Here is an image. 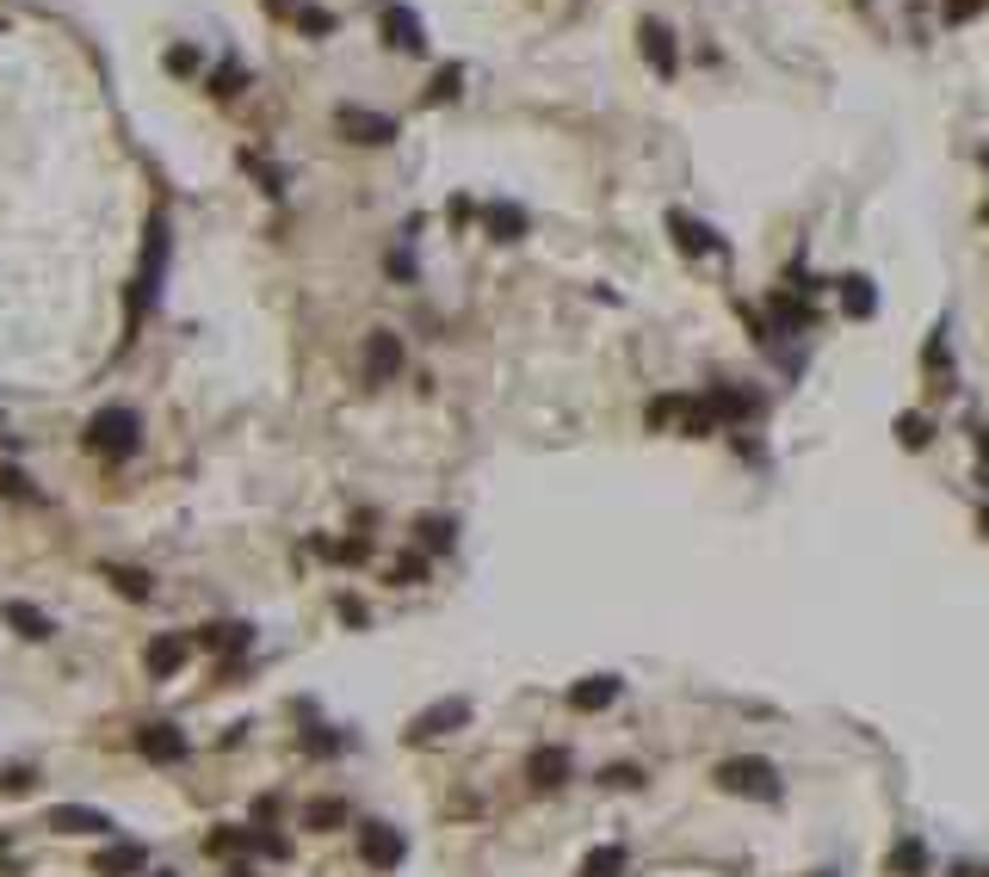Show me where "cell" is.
<instances>
[{"mask_svg": "<svg viewBox=\"0 0 989 877\" xmlns=\"http://www.w3.org/2000/svg\"><path fill=\"white\" fill-rule=\"evenodd\" d=\"M137 445H142L137 408H99L94 421H87V452H94V457H111V464H125Z\"/></svg>", "mask_w": 989, "mask_h": 877, "instance_id": "6da1fadb", "label": "cell"}, {"mask_svg": "<svg viewBox=\"0 0 989 877\" xmlns=\"http://www.w3.org/2000/svg\"><path fill=\"white\" fill-rule=\"evenodd\" d=\"M718 784L730 798H761V803H780V767L773 760H754V754H737V760H723L718 767Z\"/></svg>", "mask_w": 989, "mask_h": 877, "instance_id": "7a4b0ae2", "label": "cell"}, {"mask_svg": "<svg viewBox=\"0 0 989 877\" xmlns=\"http://www.w3.org/2000/svg\"><path fill=\"white\" fill-rule=\"evenodd\" d=\"M359 859L372 865V871H396V865L409 859V841H402V829H390V822H365L359 829Z\"/></svg>", "mask_w": 989, "mask_h": 877, "instance_id": "3957f363", "label": "cell"}, {"mask_svg": "<svg viewBox=\"0 0 989 877\" xmlns=\"http://www.w3.org/2000/svg\"><path fill=\"white\" fill-rule=\"evenodd\" d=\"M137 754H142V760H155V767H180V760L192 754V741H186L180 723H142V729H137Z\"/></svg>", "mask_w": 989, "mask_h": 877, "instance_id": "277c9868", "label": "cell"}, {"mask_svg": "<svg viewBox=\"0 0 989 877\" xmlns=\"http://www.w3.org/2000/svg\"><path fill=\"white\" fill-rule=\"evenodd\" d=\"M402 371V340L390 328H372L365 334V383H396Z\"/></svg>", "mask_w": 989, "mask_h": 877, "instance_id": "5b68a950", "label": "cell"}, {"mask_svg": "<svg viewBox=\"0 0 989 877\" xmlns=\"http://www.w3.org/2000/svg\"><path fill=\"white\" fill-rule=\"evenodd\" d=\"M471 723V705L464 699H440V705H427L421 717L409 723V741H433V736H452V729H464Z\"/></svg>", "mask_w": 989, "mask_h": 877, "instance_id": "8992f818", "label": "cell"}, {"mask_svg": "<svg viewBox=\"0 0 989 877\" xmlns=\"http://www.w3.org/2000/svg\"><path fill=\"white\" fill-rule=\"evenodd\" d=\"M44 829H56V834H111V815L87 810V803H50Z\"/></svg>", "mask_w": 989, "mask_h": 877, "instance_id": "52a82bcc", "label": "cell"}, {"mask_svg": "<svg viewBox=\"0 0 989 877\" xmlns=\"http://www.w3.org/2000/svg\"><path fill=\"white\" fill-rule=\"evenodd\" d=\"M334 124H341V137H353V142H390L396 137V118L365 111V106H341L334 111Z\"/></svg>", "mask_w": 989, "mask_h": 877, "instance_id": "ba28073f", "label": "cell"}, {"mask_svg": "<svg viewBox=\"0 0 989 877\" xmlns=\"http://www.w3.org/2000/svg\"><path fill=\"white\" fill-rule=\"evenodd\" d=\"M186 656H192V637H155L142 649V668H149V680H173L186 668Z\"/></svg>", "mask_w": 989, "mask_h": 877, "instance_id": "9c48e42d", "label": "cell"}, {"mask_svg": "<svg viewBox=\"0 0 989 877\" xmlns=\"http://www.w3.org/2000/svg\"><path fill=\"white\" fill-rule=\"evenodd\" d=\"M384 44H390V50H402V56H421V50H427L421 19H415L409 7H384Z\"/></svg>", "mask_w": 989, "mask_h": 877, "instance_id": "30bf717a", "label": "cell"}, {"mask_svg": "<svg viewBox=\"0 0 989 877\" xmlns=\"http://www.w3.org/2000/svg\"><path fill=\"white\" fill-rule=\"evenodd\" d=\"M668 229H675V248L680 253H723V241L711 236V223H699V217H687V210H668Z\"/></svg>", "mask_w": 989, "mask_h": 877, "instance_id": "8fae6325", "label": "cell"}, {"mask_svg": "<svg viewBox=\"0 0 989 877\" xmlns=\"http://www.w3.org/2000/svg\"><path fill=\"white\" fill-rule=\"evenodd\" d=\"M619 692H625V680H619V674H588V680L569 686V711H606Z\"/></svg>", "mask_w": 989, "mask_h": 877, "instance_id": "7c38bea8", "label": "cell"}, {"mask_svg": "<svg viewBox=\"0 0 989 877\" xmlns=\"http://www.w3.org/2000/svg\"><path fill=\"white\" fill-rule=\"evenodd\" d=\"M754 408H761V402H754L749 390H737V383H711V390H706V414H711L718 426H723V421H749Z\"/></svg>", "mask_w": 989, "mask_h": 877, "instance_id": "4fadbf2b", "label": "cell"}, {"mask_svg": "<svg viewBox=\"0 0 989 877\" xmlns=\"http://www.w3.org/2000/svg\"><path fill=\"white\" fill-rule=\"evenodd\" d=\"M137 871H149V846L137 841H118L94 859V877H137Z\"/></svg>", "mask_w": 989, "mask_h": 877, "instance_id": "5bb4252c", "label": "cell"}, {"mask_svg": "<svg viewBox=\"0 0 989 877\" xmlns=\"http://www.w3.org/2000/svg\"><path fill=\"white\" fill-rule=\"evenodd\" d=\"M637 37H644V56H649V63H656L662 75H675V68H680V56H675V32H668L662 19H644V25H637Z\"/></svg>", "mask_w": 989, "mask_h": 877, "instance_id": "9a60e30c", "label": "cell"}, {"mask_svg": "<svg viewBox=\"0 0 989 877\" xmlns=\"http://www.w3.org/2000/svg\"><path fill=\"white\" fill-rule=\"evenodd\" d=\"M192 649H217V656H241V649H254V630L248 625H205L198 637H192Z\"/></svg>", "mask_w": 989, "mask_h": 877, "instance_id": "2e32d148", "label": "cell"}, {"mask_svg": "<svg viewBox=\"0 0 989 877\" xmlns=\"http://www.w3.org/2000/svg\"><path fill=\"white\" fill-rule=\"evenodd\" d=\"M526 779H533L538 791L563 784V779H569V754H563V748H533V754H526Z\"/></svg>", "mask_w": 989, "mask_h": 877, "instance_id": "e0dca14e", "label": "cell"}, {"mask_svg": "<svg viewBox=\"0 0 989 877\" xmlns=\"http://www.w3.org/2000/svg\"><path fill=\"white\" fill-rule=\"evenodd\" d=\"M7 625L19 630L25 642H44V637H56V625H50L37 606H25V599H7Z\"/></svg>", "mask_w": 989, "mask_h": 877, "instance_id": "ac0fdd59", "label": "cell"}, {"mask_svg": "<svg viewBox=\"0 0 989 877\" xmlns=\"http://www.w3.org/2000/svg\"><path fill=\"white\" fill-rule=\"evenodd\" d=\"M99 575H106V581H111V587H118V594H125V599H149V594H155V575H149V569L106 563V569H99Z\"/></svg>", "mask_w": 989, "mask_h": 877, "instance_id": "d6986e66", "label": "cell"}, {"mask_svg": "<svg viewBox=\"0 0 989 877\" xmlns=\"http://www.w3.org/2000/svg\"><path fill=\"white\" fill-rule=\"evenodd\" d=\"M415 532H421L427 550H452V544H458V519H445V513H421V519H415Z\"/></svg>", "mask_w": 989, "mask_h": 877, "instance_id": "ffe728a7", "label": "cell"}, {"mask_svg": "<svg viewBox=\"0 0 989 877\" xmlns=\"http://www.w3.org/2000/svg\"><path fill=\"white\" fill-rule=\"evenodd\" d=\"M341 822H346V803H341V798H315V803H303V829L329 834V829H341Z\"/></svg>", "mask_w": 989, "mask_h": 877, "instance_id": "44dd1931", "label": "cell"}, {"mask_svg": "<svg viewBox=\"0 0 989 877\" xmlns=\"http://www.w3.org/2000/svg\"><path fill=\"white\" fill-rule=\"evenodd\" d=\"M488 236H495V241H519V236H526V210H519V204H495V210H488Z\"/></svg>", "mask_w": 989, "mask_h": 877, "instance_id": "7402d4cb", "label": "cell"}, {"mask_svg": "<svg viewBox=\"0 0 989 877\" xmlns=\"http://www.w3.org/2000/svg\"><path fill=\"white\" fill-rule=\"evenodd\" d=\"M927 871V846L922 841H896L891 846V877H922Z\"/></svg>", "mask_w": 989, "mask_h": 877, "instance_id": "603a6c76", "label": "cell"}, {"mask_svg": "<svg viewBox=\"0 0 989 877\" xmlns=\"http://www.w3.org/2000/svg\"><path fill=\"white\" fill-rule=\"evenodd\" d=\"M581 877H625V846H594L581 859Z\"/></svg>", "mask_w": 989, "mask_h": 877, "instance_id": "cb8c5ba5", "label": "cell"}, {"mask_svg": "<svg viewBox=\"0 0 989 877\" xmlns=\"http://www.w3.org/2000/svg\"><path fill=\"white\" fill-rule=\"evenodd\" d=\"M841 303H848V315H872L879 291H872V279H841Z\"/></svg>", "mask_w": 989, "mask_h": 877, "instance_id": "d4e9b609", "label": "cell"}, {"mask_svg": "<svg viewBox=\"0 0 989 877\" xmlns=\"http://www.w3.org/2000/svg\"><path fill=\"white\" fill-rule=\"evenodd\" d=\"M687 414H692L687 396H656V402H649V426H668V421L687 426Z\"/></svg>", "mask_w": 989, "mask_h": 877, "instance_id": "484cf974", "label": "cell"}, {"mask_svg": "<svg viewBox=\"0 0 989 877\" xmlns=\"http://www.w3.org/2000/svg\"><path fill=\"white\" fill-rule=\"evenodd\" d=\"M773 322H780V334H804L810 328V310L792 303V297H773Z\"/></svg>", "mask_w": 989, "mask_h": 877, "instance_id": "4316f807", "label": "cell"}, {"mask_svg": "<svg viewBox=\"0 0 989 877\" xmlns=\"http://www.w3.org/2000/svg\"><path fill=\"white\" fill-rule=\"evenodd\" d=\"M896 438H903L910 452H922L927 438H934V426H927V414H896Z\"/></svg>", "mask_w": 989, "mask_h": 877, "instance_id": "83f0119b", "label": "cell"}, {"mask_svg": "<svg viewBox=\"0 0 989 877\" xmlns=\"http://www.w3.org/2000/svg\"><path fill=\"white\" fill-rule=\"evenodd\" d=\"M458 87H464V68H440L433 87H427V99H433V106H440V99H458Z\"/></svg>", "mask_w": 989, "mask_h": 877, "instance_id": "f1b7e54d", "label": "cell"}, {"mask_svg": "<svg viewBox=\"0 0 989 877\" xmlns=\"http://www.w3.org/2000/svg\"><path fill=\"white\" fill-rule=\"evenodd\" d=\"M600 784H606V791H637L644 772H637V767H606V772H600Z\"/></svg>", "mask_w": 989, "mask_h": 877, "instance_id": "f546056e", "label": "cell"}, {"mask_svg": "<svg viewBox=\"0 0 989 877\" xmlns=\"http://www.w3.org/2000/svg\"><path fill=\"white\" fill-rule=\"evenodd\" d=\"M0 495H13V501H37L32 483H25V470H0Z\"/></svg>", "mask_w": 989, "mask_h": 877, "instance_id": "4dcf8cb0", "label": "cell"}, {"mask_svg": "<svg viewBox=\"0 0 989 877\" xmlns=\"http://www.w3.org/2000/svg\"><path fill=\"white\" fill-rule=\"evenodd\" d=\"M421 575H427V569H421V556H402V563L390 569V581H396V587H409V581H421Z\"/></svg>", "mask_w": 989, "mask_h": 877, "instance_id": "1f68e13d", "label": "cell"}, {"mask_svg": "<svg viewBox=\"0 0 989 877\" xmlns=\"http://www.w3.org/2000/svg\"><path fill=\"white\" fill-rule=\"evenodd\" d=\"M298 19H303V32H334V19H329V13H322V7H303V13H298Z\"/></svg>", "mask_w": 989, "mask_h": 877, "instance_id": "d6a6232c", "label": "cell"}, {"mask_svg": "<svg viewBox=\"0 0 989 877\" xmlns=\"http://www.w3.org/2000/svg\"><path fill=\"white\" fill-rule=\"evenodd\" d=\"M168 68H173V75H192V68H198V56H192V50L180 44V50H173V56H168Z\"/></svg>", "mask_w": 989, "mask_h": 877, "instance_id": "836d02e7", "label": "cell"}, {"mask_svg": "<svg viewBox=\"0 0 989 877\" xmlns=\"http://www.w3.org/2000/svg\"><path fill=\"white\" fill-rule=\"evenodd\" d=\"M0 791H13V798H19V791H32V772H25V767L7 772V779H0Z\"/></svg>", "mask_w": 989, "mask_h": 877, "instance_id": "e575fe53", "label": "cell"}, {"mask_svg": "<svg viewBox=\"0 0 989 877\" xmlns=\"http://www.w3.org/2000/svg\"><path fill=\"white\" fill-rule=\"evenodd\" d=\"M977 13V0H946V19H971Z\"/></svg>", "mask_w": 989, "mask_h": 877, "instance_id": "d590c367", "label": "cell"}, {"mask_svg": "<svg viewBox=\"0 0 989 877\" xmlns=\"http://www.w3.org/2000/svg\"><path fill=\"white\" fill-rule=\"evenodd\" d=\"M983 464H989V433H983Z\"/></svg>", "mask_w": 989, "mask_h": 877, "instance_id": "8d00e7d4", "label": "cell"}, {"mask_svg": "<svg viewBox=\"0 0 989 877\" xmlns=\"http://www.w3.org/2000/svg\"><path fill=\"white\" fill-rule=\"evenodd\" d=\"M983 532H989V507H983Z\"/></svg>", "mask_w": 989, "mask_h": 877, "instance_id": "74e56055", "label": "cell"}, {"mask_svg": "<svg viewBox=\"0 0 989 877\" xmlns=\"http://www.w3.org/2000/svg\"><path fill=\"white\" fill-rule=\"evenodd\" d=\"M161 877H168V871H161Z\"/></svg>", "mask_w": 989, "mask_h": 877, "instance_id": "f35d334b", "label": "cell"}, {"mask_svg": "<svg viewBox=\"0 0 989 877\" xmlns=\"http://www.w3.org/2000/svg\"><path fill=\"white\" fill-rule=\"evenodd\" d=\"M983 161H989V155H983Z\"/></svg>", "mask_w": 989, "mask_h": 877, "instance_id": "ab89813d", "label": "cell"}]
</instances>
